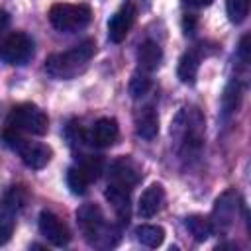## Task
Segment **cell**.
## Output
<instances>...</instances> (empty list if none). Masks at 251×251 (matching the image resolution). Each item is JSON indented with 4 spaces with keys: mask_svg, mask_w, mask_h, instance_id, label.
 I'll return each instance as SVG.
<instances>
[{
    "mask_svg": "<svg viewBox=\"0 0 251 251\" xmlns=\"http://www.w3.org/2000/svg\"><path fill=\"white\" fill-rule=\"evenodd\" d=\"M47 18L51 25L57 31L63 33H75L78 29H84L92 20V10L86 4H69V2H57L49 8Z\"/></svg>",
    "mask_w": 251,
    "mask_h": 251,
    "instance_id": "277c9868",
    "label": "cell"
},
{
    "mask_svg": "<svg viewBox=\"0 0 251 251\" xmlns=\"http://www.w3.org/2000/svg\"><path fill=\"white\" fill-rule=\"evenodd\" d=\"M151 90V78L145 73H135L129 80V94L133 98H141Z\"/></svg>",
    "mask_w": 251,
    "mask_h": 251,
    "instance_id": "cb8c5ba5",
    "label": "cell"
},
{
    "mask_svg": "<svg viewBox=\"0 0 251 251\" xmlns=\"http://www.w3.org/2000/svg\"><path fill=\"white\" fill-rule=\"evenodd\" d=\"M239 102H241V84H239V80L233 78V80L226 86L224 96H222V108H224V114L229 116V114L237 112Z\"/></svg>",
    "mask_w": 251,
    "mask_h": 251,
    "instance_id": "44dd1931",
    "label": "cell"
},
{
    "mask_svg": "<svg viewBox=\"0 0 251 251\" xmlns=\"http://www.w3.org/2000/svg\"><path fill=\"white\" fill-rule=\"evenodd\" d=\"M4 143L12 151H16L20 155V159L24 161V165L29 169H43L53 157L51 147H47L45 143L29 141L24 137V133H18L8 127L4 129Z\"/></svg>",
    "mask_w": 251,
    "mask_h": 251,
    "instance_id": "8992f818",
    "label": "cell"
},
{
    "mask_svg": "<svg viewBox=\"0 0 251 251\" xmlns=\"http://www.w3.org/2000/svg\"><path fill=\"white\" fill-rule=\"evenodd\" d=\"M84 135H86V143L90 147L104 149V147H110L118 141L120 127H118V122L114 118H100L90 126V129H86Z\"/></svg>",
    "mask_w": 251,
    "mask_h": 251,
    "instance_id": "7c38bea8",
    "label": "cell"
},
{
    "mask_svg": "<svg viewBox=\"0 0 251 251\" xmlns=\"http://www.w3.org/2000/svg\"><path fill=\"white\" fill-rule=\"evenodd\" d=\"M104 169V161L100 155L94 153H82L76 157V163L67 171V186L73 194H84L88 186L98 180L100 173Z\"/></svg>",
    "mask_w": 251,
    "mask_h": 251,
    "instance_id": "52a82bcc",
    "label": "cell"
},
{
    "mask_svg": "<svg viewBox=\"0 0 251 251\" xmlns=\"http://www.w3.org/2000/svg\"><path fill=\"white\" fill-rule=\"evenodd\" d=\"M8 25H10V14L4 12V10H0V33H2Z\"/></svg>",
    "mask_w": 251,
    "mask_h": 251,
    "instance_id": "83f0119b",
    "label": "cell"
},
{
    "mask_svg": "<svg viewBox=\"0 0 251 251\" xmlns=\"http://www.w3.org/2000/svg\"><path fill=\"white\" fill-rule=\"evenodd\" d=\"M76 222L78 227L90 247L96 249H110L116 247L120 241V227L114 224H108L100 206L96 204H82L76 210Z\"/></svg>",
    "mask_w": 251,
    "mask_h": 251,
    "instance_id": "7a4b0ae2",
    "label": "cell"
},
{
    "mask_svg": "<svg viewBox=\"0 0 251 251\" xmlns=\"http://www.w3.org/2000/svg\"><path fill=\"white\" fill-rule=\"evenodd\" d=\"M141 180V167L131 157H120L110 165L108 184L133 190Z\"/></svg>",
    "mask_w": 251,
    "mask_h": 251,
    "instance_id": "30bf717a",
    "label": "cell"
},
{
    "mask_svg": "<svg viewBox=\"0 0 251 251\" xmlns=\"http://www.w3.org/2000/svg\"><path fill=\"white\" fill-rule=\"evenodd\" d=\"M137 18V8L133 2H126L108 22V37L114 43H120L126 39V35L129 33V29L133 27Z\"/></svg>",
    "mask_w": 251,
    "mask_h": 251,
    "instance_id": "4fadbf2b",
    "label": "cell"
},
{
    "mask_svg": "<svg viewBox=\"0 0 251 251\" xmlns=\"http://www.w3.org/2000/svg\"><path fill=\"white\" fill-rule=\"evenodd\" d=\"M239 208H241V200H239V194L235 190H226L214 204V210H212V216L208 218L210 220V226H212V233L216 235H226L233 224L237 222V214H239Z\"/></svg>",
    "mask_w": 251,
    "mask_h": 251,
    "instance_id": "ba28073f",
    "label": "cell"
},
{
    "mask_svg": "<svg viewBox=\"0 0 251 251\" xmlns=\"http://www.w3.org/2000/svg\"><path fill=\"white\" fill-rule=\"evenodd\" d=\"M39 231L55 247H65L71 241V231H69L67 224L57 214H53L49 210H43L39 214Z\"/></svg>",
    "mask_w": 251,
    "mask_h": 251,
    "instance_id": "8fae6325",
    "label": "cell"
},
{
    "mask_svg": "<svg viewBox=\"0 0 251 251\" xmlns=\"http://www.w3.org/2000/svg\"><path fill=\"white\" fill-rule=\"evenodd\" d=\"M25 204H27V190L20 184L10 186L2 196V210L10 212V214L22 212L25 208Z\"/></svg>",
    "mask_w": 251,
    "mask_h": 251,
    "instance_id": "d6986e66",
    "label": "cell"
},
{
    "mask_svg": "<svg viewBox=\"0 0 251 251\" xmlns=\"http://www.w3.org/2000/svg\"><path fill=\"white\" fill-rule=\"evenodd\" d=\"M33 57V39L24 31H14L0 41V61L24 65Z\"/></svg>",
    "mask_w": 251,
    "mask_h": 251,
    "instance_id": "9c48e42d",
    "label": "cell"
},
{
    "mask_svg": "<svg viewBox=\"0 0 251 251\" xmlns=\"http://www.w3.org/2000/svg\"><path fill=\"white\" fill-rule=\"evenodd\" d=\"M204 131H206V122L202 112L192 106L182 108L171 124V137L175 151L182 159L198 157L204 145Z\"/></svg>",
    "mask_w": 251,
    "mask_h": 251,
    "instance_id": "6da1fadb",
    "label": "cell"
},
{
    "mask_svg": "<svg viewBox=\"0 0 251 251\" xmlns=\"http://www.w3.org/2000/svg\"><path fill=\"white\" fill-rule=\"evenodd\" d=\"M135 131L143 139H153L159 131V116L153 106H143L135 112Z\"/></svg>",
    "mask_w": 251,
    "mask_h": 251,
    "instance_id": "e0dca14e",
    "label": "cell"
},
{
    "mask_svg": "<svg viewBox=\"0 0 251 251\" xmlns=\"http://www.w3.org/2000/svg\"><path fill=\"white\" fill-rule=\"evenodd\" d=\"M94 51H96L94 39H84L67 51L53 53L45 59V73L53 78L69 80L88 67L90 59L94 57Z\"/></svg>",
    "mask_w": 251,
    "mask_h": 251,
    "instance_id": "3957f363",
    "label": "cell"
},
{
    "mask_svg": "<svg viewBox=\"0 0 251 251\" xmlns=\"http://www.w3.org/2000/svg\"><path fill=\"white\" fill-rule=\"evenodd\" d=\"M249 4H251V0H226L227 18L233 24H241L249 16Z\"/></svg>",
    "mask_w": 251,
    "mask_h": 251,
    "instance_id": "603a6c76",
    "label": "cell"
},
{
    "mask_svg": "<svg viewBox=\"0 0 251 251\" xmlns=\"http://www.w3.org/2000/svg\"><path fill=\"white\" fill-rule=\"evenodd\" d=\"M186 6H192V8H206L210 6L214 0H182Z\"/></svg>",
    "mask_w": 251,
    "mask_h": 251,
    "instance_id": "4316f807",
    "label": "cell"
},
{
    "mask_svg": "<svg viewBox=\"0 0 251 251\" xmlns=\"http://www.w3.org/2000/svg\"><path fill=\"white\" fill-rule=\"evenodd\" d=\"M129 194H131V190L122 188V186L108 184V188H106V198L112 204V208H114V212H116V216L120 218L122 224L129 222V212H131V198H129Z\"/></svg>",
    "mask_w": 251,
    "mask_h": 251,
    "instance_id": "2e32d148",
    "label": "cell"
},
{
    "mask_svg": "<svg viewBox=\"0 0 251 251\" xmlns=\"http://www.w3.org/2000/svg\"><path fill=\"white\" fill-rule=\"evenodd\" d=\"M165 204V188L161 184H151L143 190L139 204H137V214L139 218H153L157 212H161Z\"/></svg>",
    "mask_w": 251,
    "mask_h": 251,
    "instance_id": "9a60e30c",
    "label": "cell"
},
{
    "mask_svg": "<svg viewBox=\"0 0 251 251\" xmlns=\"http://www.w3.org/2000/svg\"><path fill=\"white\" fill-rule=\"evenodd\" d=\"M184 226H186V229L194 235L196 241H204V239H208V237L212 235L210 220L204 218V216H200V214H192V216H188L186 222H184Z\"/></svg>",
    "mask_w": 251,
    "mask_h": 251,
    "instance_id": "ffe728a7",
    "label": "cell"
},
{
    "mask_svg": "<svg viewBox=\"0 0 251 251\" xmlns=\"http://www.w3.org/2000/svg\"><path fill=\"white\" fill-rule=\"evenodd\" d=\"M163 61V51H161V45L153 39H145L139 49H137V63L139 67L145 71V73H151L155 71Z\"/></svg>",
    "mask_w": 251,
    "mask_h": 251,
    "instance_id": "ac0fdd59",
    "label": "cell"
},
{
    "mask_svg": "<svg viewBox=\"0 0 251 251\" xmlns=\"http://www.w3.org/2000/svg\"><path fill=\"white\" fill-rule=\"evenodd\" d=\"M6 127L14 129L18 133L45 135L49 129V118L39 106H35L31 102H24L10 110V114L6 118Z\"/></svg>",
    "mask_w": 251,
    "mask_h": 251,
    "instance_id": "5b68a950",
    "label": "cell"
},
{
    "mask_svg": "<svg viewBox=\"0 0 251 251\" xmlns=\"http://www.w3.org/2000/svg\"><path fill=\"white\" fill-rule=\"evenodd\" d=\"M14 227H16V222H14V214L2 210L0 212V245L8 243L12 233H14Z\"/></svg>",
    "mask_w": 251,
    "mask_h": 251,
    "instance_id": "d4e9b609",
    "label": "cell"
},
{
    "mask_svg": "<svg viewBox=\"0 0 251 251\" xmlns=\"http://www.w3.org/2000/svg\"><path fill=\"white\" fill-rule=\"evenodd\" d=\"M239 55H241L243 63L249 61V35H243V37H241V43H239Z\"/></svg>",
    "mask_w": 251,
    "mask_h": 251,
    "instance_id": "484cf974",
    "label": "cell"
},
{
    "mask_svg": "<svg viewBox=\"0 0 251 251\" xmlns=\"http://www.w3.org/2000/svg\"><path fill=\"white\" fill-rule=\"evenodd\" d=\"M204 57H206V53H204L202 45H196V47H192V49L182 53V57L178 59V69H176V75H178L180 82L194 84L198 69H200V63H202Z\"/></svg>",
    "mask_w": 251,
    "mask_h": 251,
    "instance_id": "5bb4252c",
    "label": "cell"
},
{
    "mask_svg": "<svg viewBox=\"0 0 251 251\" xmlns=\"http://www.w3.org/2000/svg\"><path fill=\"white\" fill-rule=\"evenodd\" d=\"M137 241L147 245V247H159L165 239V229L159 226H139L135 229Z\"/></svg>",
    "mask_w": 251,
    "mask_h": 251,
    "instance_id": "7402d4cb",
    "label": "cell"
}]
</instances>
